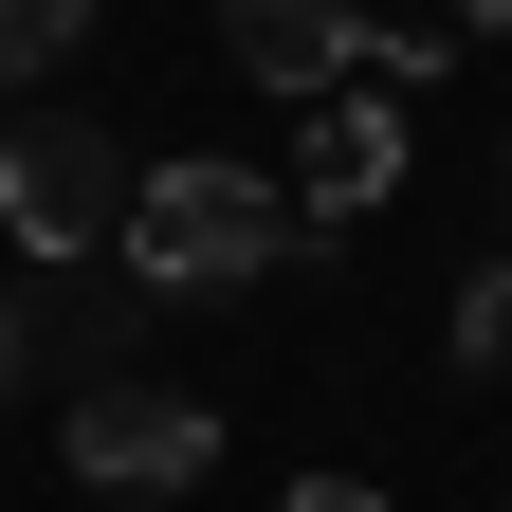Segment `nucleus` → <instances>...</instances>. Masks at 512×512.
<instances>
[{
	"label": "nucleus",
	"instance_id": "nucleus-6",
	"mask_svg": "<svg viewBox=\"0 0 512 512\" xmlns=\"http://www.w3.org/2000/svg\"><path fill=\"white\" fill-rule=\"evenodd\" d=\"M74 37H92V0H0V74H55Z\"/></svg>",
	"mask_w": 512,
	"mask_h": 512
},
{
	"label": "nucleus",
	"instance_id": "nucleus-9",
	"mask_svg": "<svg viewBox=\"0 0 512 512\" xmlns=\"http://www.w3.org/2000/svg\"><path fill=\"white\" fill-rule=\"evenodd\" d=\"M19 366H37V348H19V293H0V384H19Z\"/></svg>",
	"mask_w": 512,
	"mask_h": 512
},
{
	"label": "nucleus",
	"instance_id": "nucleus-5",
	"mask_svg": "<svg viewBox=\"0 0 512 512\" xmlns=\"http://www.w3.org/2000/svg\"><path fill=\"white\" fill-rule=\"evenodd\" d=\"M384 183H403V92H330V110H311V165H293V220L348 238Z\"/></svg>",
	"mask_w": 512,
	"mask_h": 512
},
{
	"label": "nucleus",
	"instance_id": "nucleus-4",
	"mask_svg": "<svg viewBox=\"0 0 512 512\" xmlns=\"http://www.w3.org/2000/svg\"><path fill=\"white\" fill-rule=\"evenodd\" d=\"M220 55H238L256 92H311V110H330L366 74V0H220Z\"/></svg>",
	"mask_w": 512,
	"mask_h": 512
},
{
	"label": "nucleus",
	"instance_id": "nucleus-10",
	"mask_svg": "<svg viewBox=\"0 0 512 512\" xmlns=\"http://www.w3.org/2000/svg\"><path fill=\"white\" fill-rule=\"evenodd\" d=\"M458 37H512V0H458Z\"/></svg>",
	"mask_w": 512,
	"mask_h": 512
},
{
	"label": "nucleus",
	"instance_id": "nucleus-8",
	"mask_svg": "<svg viewBox=\"0 0 512 512\" xmlns=\"http://www.w3.org/2000/svg\"><path fill=\"white\" fill-rule=\"evenodd\" d=\"M275 512H384V494H366V476H293Z\"/></svg>",
	"mask_w": 512,
	"mask_h": 512
},
{
	"label": "nucleus",
	"instance_id": "nucleus-3",
	"mask_svg": "<svg viewBox=\"0 0 512 512\" xmlns=\"http://www.w3.org/2000/svg\"><path fill=\"white\" fill-rule=\"evenodd\" d=\"M92 494H202L220 476V421L183 384H74V439H55Z\"/></svg>",
	"mask_w": 512,
	"mask_h": 512
},
{
	"label": "nucleus",
	"instance_id": "nucleus-2",
	"mask_svg": "<svg viewBox=\"0 0 512 512\" xmlns=\"http://www.w3.org/2000/svg\"><path fill=\"white\" fill-rule=\"evenodd\" d=\"M128 202H147V165H128L92 110L0 128V238H19L37 275H74V256H128Z\"/></svg>",
	"mask_w": 512,
	"mask_h": 512
},
{
	"label": "nucleus",
	"instance_id": "nucleus-1",
	"mask_svg": "<svg viewBox=\"0 0 512 512\" xmlns=\"http://www.w3.org/2000/svg\"><path fill=\"white\" fill-rule=\"evenodd\" d=\"M311 220L275 202L256 165H147V202H128V293L147 311H202V293H256Z\"/></svg>",
	"mask_w": 512,
	"mask_h": 512
},
{
	"label": "nucleus",
	"instance_id": "nucleus-7",
	"mask_svg": "<svg viewBox=\"0 0 512 512\" xmlns=\"http://www.w3.org/2000/svg\"><path fill=\"white\" fill-rule=\"evenodd\" d=\"M458 366H476V384L512 366V256H494V275H458Z\"/></svg>",
	"mask_w": 512,
	"mask_h": 512
}]
</instances>
